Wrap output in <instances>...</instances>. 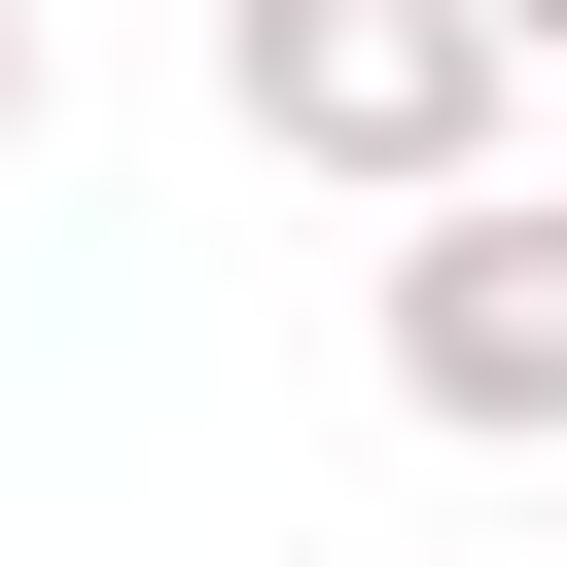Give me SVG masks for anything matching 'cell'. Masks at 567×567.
Returning a JSON list of instances; mask_svg holds the SVG:
<instances>
[{"instance_id":"obj_1","label":"cell","mask_w":567,"mask_h":567,"mask_svg":"<svg viewBox=\"0 0 567 567\" xmlns=\"http://www.w3.org/2000/svg\"><path fill=\"white\" fill-rule=\"evenodd\" d=\"M213 106H248V177H354V213L425 248V213H496L532 35H496V0H213Z\"/></svg>"},{"instance_id":"obj_2","label":"cell","mask_w":567,"mask_h":567,"mask_svg":"<svg viewBox=\"0 0 567 567\" xmlns=\"http://www.w3.org/2000/svg\"><path fill=\"white\" fill-rule=\"evenodd\" d=\"M390 390H425L461 461H532V425H567V177H496V213H425V248H390Z\"/></svg>"},{"instance_id":"obj_3","label":"cell","mask_w":567,"mask_h":567,"mask_svg":"<svg viewBox=\"0 0 567 567\" xmlns=\"http://www.w3.org/2000/svg\"><path fill=\"white\" fill-rule=\"evenodd\" d=\"M0 177H35V0H0Z\"/></svg>"},{"instance_id":"obj_4","label":"cell","mask_w":567,"mask_h":567,"mask_svg":"<svg viewBox=\"0 0 567 567\" xmlns=\"http://www.w3.org/2000/svg\"><path fill=\"white\" fill-rule=\"evenodd\" d=\"M496 35H532V71H567V0H496Z\"/></svg>"}]
</instances>
